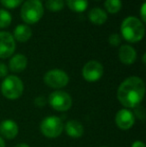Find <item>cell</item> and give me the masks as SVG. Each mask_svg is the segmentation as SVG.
<instances>
[{"instance_id":"obj_1","label":"cell","mask_w":146,"mask_h":147,"mask_svg":"<svg viewBox=\"0 0 146 147\" xmlns=\"http://www.w3.org/2000/svg\"><path fill=\"white\" fill-rule=\"evenodd\" d=\"M145 96V83L138 76L124 79L117 89V99L124 108L134 109L141 105Z\"/></svg>"},{"instance_id":"obj_12","label":"cell","mask_w":146,"mask_h":147,"mask_svg":"<svg viewBox=\"0 0 146 147\" xmlns=\"http://www.w3.org/2000/svg\"><path fill=\"white\" fill-rule=\"evenodd\" d=\"M63 131H65V133L70 138L78 139V138L83 136L84 126L79 120L71 119V120H68V121L64 124V130H63Z\"/></svg>"},{"instance_id":"obj_25","label":"cell","mask_w":146,"mask_h":147,"mask_svg":"<svg viewBox=\"0 0 146 147\" xmlns=\"http://www.w3.org/2000/svg\"><path fill=\"white\" fill-rule=\"evenodd\" d=\"M145 8H146V2L144 1L141 5V9H140V16H141V21L143 23H145L146 21V12H145Z\"/></svg>"},{"instance_id":"obj_9","label":"cell","mask_w":146,"mask_h":147,"mask_svg":"<svg viewBox=\"0 0 146 147\" xmlns=\"http://www.w3.org/2000/svg\"><path fill=\"white\" fill-rule=\"evenodd\" d=\"M135 114L131 109L121 108L116 112L114 117V121L116 126L121 130H129L133 127L135 124Z\"/></svg>"},{"instance_id":"obj_15","label":"cell","mask_w":146,"mask_h":147,"mask_svg":"<svg viewBox=\"0 0 146 147\" xmlns=\"http://www.w3.org/2000/svg\"><path fill=\"white\" fill-rule=\"evenodd\" d=\"M88 18L90 22L94 25H102L107 21V13L105 10L99 7H94L88 13Z\"/></svg>"},{"instance_id":"obj_11","label":"cell","mask_w":146,"mask_h":147,"mask_svg":"<svg viewBox=\"0 0 146 147\" xmlns=\"http://www.w3.org/2000/svg\"><path fill=\"white\" fill-rule=\"evenodd\" d=\"M19 133V126L13 119H4L0 122V136L3 139H15Z\"/></svg>"},{"instance_id":"obj_18","label":"cell","mask_w":146,"mask_h":147,"mask_svg":"<svg viewBox=\"0 0 146 147\" xmlns=\"http://www.w3.org/2000/svg\"><path fill=\"white\" fill-rule=\"evenodd\" d=\"M104 7L108 13L116 14L122 8V1L121 0H105Z\"/></svg>"},{"instance_id":"obj_26","label":"cell","mask_w":146,"mask_h":147,"mask_svg":"<svg viewBox=\"0 0 146 147\" xmlns=\"http://www.w3.org/2000/svg\"><path fill=\"white\" fill-rule=\"evenodd\" d=\"M131 147H146L145 143L141 140H135L132 144H131Z\"/></svg>"},{"instance_id":"obj_20","label":"cell","mask_w":146,"mask_h":147,"mask_svg":"<svg viewBox=\"0 0 146 147\" xmlns=\"http://www.w3.org/2000/svg\"><path fill=\"white\" fill-rule=\"evenodd\" d=\"M12 22V16L7 10L0 9V28H7Z\"/></svg>"},{"instance_id":"obj_7","label":"cell","mask_w":146,"mask_h":147,"mask_svg":"<svg viewBox=\"0 0 146 147\" xmlns=\"http://www.w3.org/2000/svg\"><path fill=\"white\" fill-rule=\"evenodd\" d=\"M43 80L48 87L55 90H60L68 85L69 76L64 70L55 68L47 71L43 77Z\"/></svg>"},{"instance_id":"obj_14","label":"cell","mask_w":146,"mask_h":147,"mask_svg":"<svg viewBox=\"0 0 146 147\" xmlns=\"http://www.w3.org/2000/svg\"><path fill=\"white\" fill-rule=\"evenodd\" d=\"M28 59L24 54L18 53L15 54L10 58L9 63H8V69L13 73H20L24 71L27 67Z\"/></svg>"},{"instance_id":"obj_31","label":"cell","mask_w":146,"mask_h":147,"mask_svg":"<svg viewBox=\"0 0 146 147\" xmlns=\"http://www.w3.org/2000/svg\"><path fill=\"white\" fill-rule=\"evenodd\" d=\"M95 1H99V0H95Z\"/></svg>"},{"instance_id":"obj_5","label":"cell","mask_w":146,"mask_h":147,"mask_svg":"<svg viewBox=\"0 0 146 147\" xmlns=\"http://www.w3.org/2000/svg\"><path fill=\"white\" fill-rule=\"evenodd\" d=\"M39 130L46 138L54 139L62 134L64 130V123L60 117L50 115L41 120L39 124Z\"/></svg>"},{"instance_id":"obj_6","label":"cell","mask_w":146,"mask_h":147,"mask_svg":"<svg viewBox=\"0 0 146 147\" xmlns=\"http://www.w3.org/2000/svg\"><path fill=\"white\" fill-rule=\"evenodd\" d=\"M47 103L55 111L65 112L72 107L73 100L71 95L66 91L54 90L49 94L48 98H47Z\"/></svg>"},{"instance_id":"obj_29","label":"cell","mask_w":146,"mask_h":147,"mask_svg":"<svg viewBox=\"0 0 146 147\" xmlns=\"http://www.w3.org/2000/svg\"><path fill=\"white\" fill-rule=\"evenodd\" d=\"M145 57H146V53H144V54H143V57H142V62H143V64H145Z\"/></svg>"},{"instance_id":"obj_30","label":"cell","mask_w":146,"mask_h":147,"mask_svg":"<svg viewBox=\"0 0 146 147\" xmlns=\"http://www.w3.org/2000/svg\"><path fill=\"white\" fill-rule=\"evenodd\" d=\"M99 147H108V146H99Z\"/></svg>"},{"instance_id":"obj_8","label":"cell","mask_w":146,"mask_h":147,"mask_svg":"<svg viewBox=\"0 0 146 147\" xmlns=\"http://www.w3.org/2000/svg\"><path fill=\"white\" fill-rule=\"evenodd\" d=\"M104 73V67L97 60H90L82 68V76L87 82L93 83L101 79Z\"/></svg>"},{"instance_id":"obj_23","label":"cell","mask_w":146,"mask_h":147,"mask_svg":"<svg viewBox=\"0 0 146 147\" xmlns=\"http://www.w3.org/2000/svg\"><path fill=\"white\" fill-rule=\"evenodd\" d=\"M34 104L36 105L37 107H44L46 106L47 104V99L45 98L44 96H37L35 99H34Z\"/></svg>"},{"instance_id":"obj_13","label":"cell","mask_w":146,"mask_h":147,"mask_svg":"<svg viewBox=\"0 0 146 147\" xmlns=\"http://www.w3.org/2000/svg\"><path fill=\"white\" fill-rule=\"evenodd\" d=\"M118 57L121 63L125 65H132L137 58L136 50L131 45L124 44L121 45L118 51Z\"/></svg>"},{"instance_id":"obj_10","label":"cell","mask_w":146,"mask_h":147,"mask_svg":"<svg viewBox=\"0 0 146 147\" xmlns=\"http://www.w3.org/2000/svg\"><path fill=\"white\" fill-rule=\"evenodd\" d=\"M15 48L16 42L12 34L6 31H0V58H9L13 55Z\"/></svg>"},{"instance_id":"obj_16","label":"cell","mask_w":146,"mask_h":147,"mask_svg":"<svg viewBox=\"0 0 146 147\" xmlns=\"http://www.w3.org/2000/svg\"><path fill=\"white\" fill-rule=\"evenodd\" d=\"M12 36L18 42H26L31 38L32 29L26 24H20L15 27Z\"/></svg>"},{"instance_id":"obj_24","label":"cell","mask_w":146,"mask_h":147,"mask_svg":"<svg viewBox=\"0 0 146 147\" xmlns=\"http://www.w3.org/2000/svg\"><path fill=\"white\" fill-rule=\"evenodd\" d=\"M8 66L3 62H0V78H5L8 75Z\"/></svg>"},{"instance_id":"obj_22","label":"cell","mask_w":146,"mask_h":147,"mask_svg":"<svg viewBox=\"0 0 146 147\" xmlns=\"http://www.w3.org/2000/svg\"><path fill=\"white\" fill-rule=\"evenodd\" d=\"M108 42L113 47L119 46L121 43V36L119 34H117V33H112L109 36V38H108Z\"/></svg>"},{"instance_id":"obj_28","label":"cell","mask_w":146,"mask_h":147,"mask_svg":"<svg viewBox=\"0 0 146 147\" xmlns=\"http://www.w3.org/2000/svg\"><path fill=\"white\" fill-rule=\"evenodd\" d=\"M14 147H30V146L28 145L27 143H18V144H16Z\"/></svg>"},{"instance_id":"obj_2","label":"cell","mask_w":146,"mask_h":147,"mask_svg":"<svg viewBox=\"0 0 146 147\" xmlns=\"http://www.w3.org/2000/svg\"><path fill=\"white\" fill-rule=\"evenodd\" d=\"M121 37L130 43H137L143 39L145 35L144 23L134 16L126 17L120 25Z\"/></svg>"},{"instance_id":"obj_4","label":"cell","mask_w":146,"mask_h":147,"mask_svg":"<svg viewBox=\"0 0 146 147\" xmlns=\"http://www.w3.org/2000/svg\"><path fill=\"white\" fill-rule=\"evenodd\" d=\"M44 14V6L40 0H26L21 6L20 16L27 24H35Z\"/></svg>"},{"instance_id":"obj_19","label":"cell","mask_w":146,"mask_h":147,"mask_svg":"<svg viewBox=\"0 0 146 147\" xmlns=\"http://www.w3.org/2000/svg\"><path fill=\"white\" fill-rule=\"evenodd\" d=\"M45 7L52 12L60 11L64 8V0H47Z\"/></svg>"},{"instance_id":"obj_17","label":"cell","mask_w":146,"mask_h":147,"mask_svg":"<svg viewBox=\"0 0 146 147\" xmlns=\"http://www.w3.org/2000/svg\"><path fill=\"white\" fill-rule=\"evenodd\" d=\"M70 10L77 13L84 12L88 7V0H65Z\"/></svg>"},{"instance_id":"obj_21","label":"cell","mask_w":146,"mask_h":147,"mask_svg":"<svg viewBox=\"0 0 146 147\" xmlns=\"http://www.w3.org/2000/svg\"><path fill=\"white\" fill-rule=\"evenodd\" d=\"M24 0H0L1 4L7 9H15L23 3Z\"/></svg>"},{"instance_id":"obj_27","label":"cell","mask_w":146,"mask_h":147,"mask_svg":"<svg viewBox=\"0 0 146 147\" xmlns=\"http://www.w3.org/2000/svg\"><path fill=\"white\" fill-rule=\"evenodd\" d=\"M0 147H6V144H5V140L0 136Z\"/></svg>"},{"instance_id":"obj_3","label":"cell","mask_w":146,"mask_h":147,"mask_svg":"<svg viewBox=\"0 0 146 147\" xmlns=\"http://www.w3.org/2000/svg\"><path fill=\"white\" fill-rule=\"evenodd\" d=\"M0 91L8 100H17L23 94L24 84L18 76L7 75L0 84Z\"/></svg>"}]
</instances>
